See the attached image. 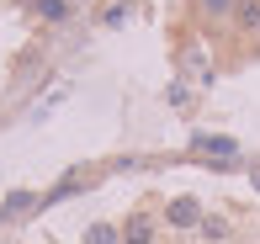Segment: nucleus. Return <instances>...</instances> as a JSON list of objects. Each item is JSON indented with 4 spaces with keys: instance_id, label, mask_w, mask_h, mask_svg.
<instances>
[{
    "instance_id": "39448f33",
    "label": "nucleus",
    "mask_w": 260,
    "mask_h": 244,
    "mask_svg": "<svg viewBox=\"0 0 260 244\" xmlns=\"http://www.w3.org/2000/svg\"><path fill=\"white\" fill-rule=\"evenodd\" d=\"M38 11H43L48 21H64V16H69V6H64V0H38Z\"/></svg>"
},
{
    "instance_id": "0eeeda50",
    "label": "nucleus",
    "mask_w": 260,
    "mask_h": 244,
    "mask_svg": "<svg viewBox=\"0 0 260 244\" xmlns=\"http://www.w3.org/2000/svg\"><path fill=\"white\" fill-rule=\"evenodd\" d=\"M202 234H207V239H223V234H229V223H223V218H207Z\"/></svg>"
},
{
    "instance_id": "f257e3e1",
    "label": "nucleus",
    "mask_w": 260,
    "mask_h": 244,
    "mask_svg": "<svg viewBox=\"0 0 260 244\" xmlns=\"http://www.w3.org/2000/svg\"><path fill=\"white\" fill-rule=\"evenodd\" d=\"M191 149H202V154H223V159L239 154V144H234V138H218V133H191Z\"/></svg>"
},
{
    "instance_id": "423d86ee",
    "label": "nucleus",
    "mask_w": 260,
    "mask_h": 244,
    "mask_svg": "<svg viewBox=\"0 0 260 244\" xmlns=\"http://www.w3.org/2000/svg\"><path fill=\"white\" fill-rule=\"evenodd\" d=\"M85 244H117V228H106V223H96V228H90V234H85Z\"/></svg>"
},
{
    "instance_id": "f03ea898",
    "label": "nucleus",
    "mask_w": 260,
    "mask_h": 244,
    "mask_svg": "<svg viewBox=\"0 0 260 244\" xmlns=\"http://www.w3.org/2000/svg\"><path fill=\"white\" fill-rule=\"evenodd\" d=\"M170 223H175V228L202 223V207H197V196H175V202H170Z\"/></svg>"
},
{
    "instance_id": "20e7f679",
    "label": "nucleus",
    "mask_w": 260,
    "mask_h": 244,
    "mask_svg": "<svg viewBox=\"0 0 260 244\" xmlns=\"http://www.w3.org/2000/svg\"><path fill=\"white\" fill-rule=\"evenodd\" d=\"M27 207H38V196H32V191H16V196H6L0 218H16V213H27Z\"/></svg>"
},
{
    "instance_id": "6e6552de",
    "label": "nucleus",
    "mask_w": 260,
    "mask_h": 244,
    "mask_svg": "<svg viewBox=\"0 0 260 244\" xmlns=\"http://www.w3.org/2000/svg\"><path fill=\"white\" fill-rule=\"evenodd\" d=\"M202 6H207V11H229L234 0H202Z\"/></svg>"
},
{
    "instance_id": "7ed1b4c3",
    "label": "nucleus",
    "mask_w": 260,
    "mask_h": 244,
    "mask_svg": "<svg viewBox=\"0 0 260 244\" xmlns=\"http://www.w3.org/2000/svg\"><path fill=\"white\" fill-rule=\"evenodd\" d=\"M122 239H127V244H149V239H154V223H149L144 213H138V218H127V228H122Z\"/></svg>"
}]
</instances>
